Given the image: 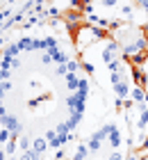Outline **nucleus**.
<instances>
[{"label": "nucleus", "mask_w": 148, "mask_h": 160, "mask_svg": "<svg viewBox=\"0 0 148 160\" xmlns=\"http://www.w3.org/2000/svg\"><path fill=\"white\" fill-rule=\"evenodd\" d=\"M100 57H103V64L109 69L112 64L121 62L123 55H121V46H118L116 39H107L105 43H103V50H100Z\"/></svg>", "instance_id": "1"}, {"label": "nucleus", "mask_w": 148, "mask_h": 160, "mask_svg": "<svg viewBox=\"0 0 148 160\" xmlns=\"http://www.w3.org/2000/svg\"><path fill=\"white\" fill-rule=\"evenodd\" d=\"M103 142H107V123H105L103 128L93 130V133L89 135L87 147H89V151H91V153H96V151H100V149H103Z\"/></svg>", "instance_id": "2"}, {"label": "nucleus", "mask_w": 148, "mask_h": 160, "mask_svg": "<svg viewBox=\"0 0 148 160\" xmlns=\"http://www.w3.org/2000/svg\"><path fill=\"white\" fill-rule=\"evenodd\" d=\"M107 144H109V147H112L114 151H116V149H121V144H123L121 130H118L116 123H107Z\"/></svg>", "instance_id": "3"}, {"label": "nucleus", "mask_w": 148, "mask_h": 160, "mask_svg": "<svg viewBox=\"0 0 148 160\" xmlns=\"http://www.w3.org/2000/svg\"><path fill=\"white\" fill-rule=\"evenodd\" d=\"M130 101H132L135 105H146V103H148V92H146V87L132 85V89H130Z\"/></svg>", "instance_id": "4"}, {"label": "nucleus", "mask_w": 148, "mask_h": 160, "mask_svg": "<svg viewBox=\"0 0 148 160\" xmlns=\"http://www.w3.org/2000/svg\"><path fill=\"white\" fill-rule=\"evenodd\" d=\"M89 153H91V151H89L87 144H78L75 151L71 153V160H87V158H89Z\"/></svg>", "instance_id": "5"}, {"label": "nucleus", "mask_w": 148, "mask_h": 160, "mask_svg": "<svg viewBox=\"0 0 148 160\" xmlns=\"http://www.w3.org/2000/svg\"><path fill=\"white\" fill-rule=\"evenodd\" d=\"M121 16H123V18H128V21L135 18V7H132V2H130V5H128V2L121 5Z\"/></svg>", "instance_id": "6"}, {"label": "nucleus", "mask_w": 148, "mask_h": 160, "mask_svg": "<svg viewBox=\"0 0 148 160\" xmlns=\"http://www.w3.org/2000/svg\"><path fill=\"white\" fill-rule=\"evenodd\" d=\"M82 69H84V73H89V76L96 73V67H93L91 62H82Z\"/></svg>", "instance_id": "7"}, {"label": "nucleus", "mask_w": 148, "mask_h": 160, "mask_svg": "<svg viewBox=\"0 0 148 160\" xmlns=\"http://www.w3.org/2000/svg\"><path fill=\"white\" fill-rule=\"evenodd\" d=\"M103 2V7H107V9H112V7H116L118 2H121V0H100Z\"/></svg>", "instance_id": "8"}, {"label": "nucleus", "mask_w": 148, "mask_h": 160, "mask_svg": "<svg viewBox=\"0 0 148 160\" xmlns=\"http://www.w3.org/2000/svg\"><path fill=\"white\" fill-rule=\"evenodd\" d=\"M107 160H123V156L118 153V151H112V153L107 156Z\"/></svg>", "instance_id": "9"}, {"label": "nucleus", "mask_w": 148, "mask_h": 160, "mask_svg": "<svg viewBox=\"0 0 148 160\" xmlns=\"http://www.w3.org/2000/svg\"><path fill=\"white\" fill-rule=\"evenodd\" d=\"M144 87H146V92H148V69H144Z\"/></svg>", "instance_id": "10"}, {"label": "nucleus", "mask_w": 148, "mask_h": 160, "mask_svg": "<svg viewBox=\"0 0 148 160\" xmlns=\"http://www.w3.org/2000/svg\"><path fill=\"white\" fill-rule=\"evenodd\" d=\"M137 160H148V151H141V153L137 156Z\"/></svg>", "instance_id": "11"}]
</instances>
